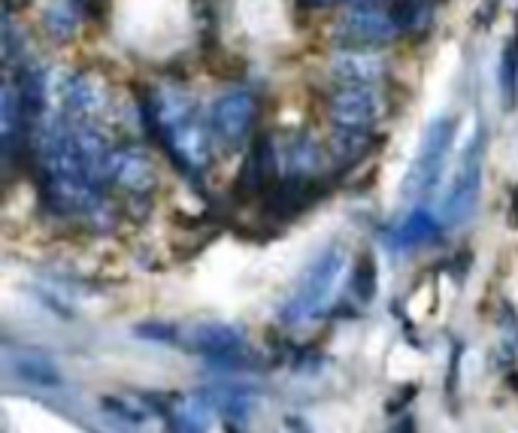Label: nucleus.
<instances>
[{
	"instance_id": "1",
	"label": "nucleus",
	"mask_w": 518,
	"mask_h": 433,
	"mask_svg": "<svg viewBox=\"0 0 518 433\" xmlns=\"http://www.w3.org/2000/svg\"><path fill=\"white\" fill-rule=\"evenodd\" d=\"M149 119L158 140L167 146L173 161L188 170L200 173L213 158V131L197 116L194 100L179 88H158L149 97Z\"/></svg>"
},
{
	"instance_id": "2",
	"label": "nucleus",
	"mask_w": 518,
	"mask_h": 433,
	"mask_svg": "<svg viewBox=\"0 0 518 433\" xmlns=\"http://www.w3.org/2000/svg\"><path fill=\"white\" fill-rule=\"evenodd\" d=\"M343 267H346V249L340 243L328 246L313 264L303 270V276L297 279L294 291L282 303V309H279L282 324H288V328H297V324L313 321L328 306L331 291H334Z\"/></svg>"
},
{
	"instance_id": "3",
	"label": "nucleus",
	"mask_w": 518,
	"mask_h": 433,
	"mask_svg": "<svg viewBox=\"0 0 518 433\" xmlns=\"http://www.w3.org/2000/svg\"><path fill=\"white\" fill-rule=\"evenodd\" d=\"M403 34L394 7L385 0H367V4H355L343 13V19L334 25V43L340 49H376Z\"/></svg>"
},
{
	"instance_id": "4",
	"label": "nucleus",
	"mask_w": 518,
	"mask_h": 433,
	"mask_svg": "<svg viewBox=\"0 0 518 433\" xmlns=\"http://www.w3.org/2000/svg\"><path fill=\"white\" fill-rule=\"evenodd\" d=\"M455 119L452 116H440L428 125L425 137H422V146H419V155L412 161L406 179H403V194L406 197H419V194H428L440 176H443V167H446V158L452 152V143H455Z\"/></svg>"
},
{
	"instance_id": "5",
	"label": "nucleus",
	"mask_w": 518,
	"mask_h": 433,
	"mask_svg": "<svg viewBox=\"0 0 518 433\" xmlns=\"http://www.w3.org/2000/svg\"><path fill=\"white\" fill-rule=\"evenodd\" d=\"M482 161H485V131L476 128L473 140L467 143L461 161H458V170H455V179L449 185V194H446V203H443V222L449 228L455 225H464L476 203H479V191H482Z\"/></svg>"
},
{
	"instance_id": "6",
	"label": "nucleus",
	"mask_w": 518,
	"mask_h": 433,
	"mask_svg": "<svg viewBox=\"0 0 518 433\" xmlns=\"http://www.w3.org/2000/svg\"><path fill=\"white\" fill-rule=\"evenodd\" d=\"M255 122H258V100L246 88H231L213 103L210 131L228 149H240L249 140Z\"/></svg>"
},
{
	"instance_id": "7",
	"label": "nucleus",
	"mask_w": 518,
	"mask_h": 433,
	"mask_svg": "<svg viewBox=\"0 0 518 433\" xmlns=\"http://www.w3.org/2000/svg\"><path fill=\"white\" fill-rule=\"evenodd\" d=\"M385 113L382 94L373 85H343L328 100V119L343 131H370Z\"/></svg>"
},
{
	"instance_id": "8",
	"label": "nucleus",
	"mask_w": 518,
	"mask_h": 433,
	"mask_svg": "<svg viewBox=\"0 0 518 433\" xmlns=\"http://www.w3.org/2000/svg\"><path fill=\"white\" fill-rule=\"evenodd\" d=\"M155 415L173 427V433H210V415L216 412L206 397L197 394H146Z\"/></svg>"
},
{
	"instance_id": "9",
	"label": "nucleus",
	"mask_w": 518,
	"mask_h": 433,
	"mask_svg": "<svg viewBox=\"0 0 518 433\" xmlns=\"http://www.w3.org/2000/svg\"><path fill=\"white\" fill-rule=\"evenodd\" d=\"M176 340L185 349L210 358V361H222V358L243 352V334L225 321H200V324H191V328H179Z\"/></svg>"
},
{
	"instance_id": "10",
	"label": "nucleus",
	"mask_w": 518,
	"mask_h": 433,
	"mask_svg": "<svg viewBox=\"0 0 518 433\" xmlns=\"http://www.w3.org/2000/svg\"><path fill=\"white\" fill-rule=\"evenodd\" d=\"M103 106H107V94H103L97 79L85 73L67 76L61 91V116L70 125H97Z\"/></svg>"
},
{
	"instance_id": "11",
	"label": "nucleus",
	"mask_w": 518,
	"mask_h": 433,
	"mask_svg": "<svg viewBox=\"0 0 518 433\" xmlns=\"http://www.w3.org/2000/svg\"><path fill=\"white\" fill-rule=\"evenodd\" d=\"M73 131H76V143H79L82 164H85L91 185L94 188L110 185L113 182V155H116L110 137L97 125H73Z\"/></svg>"
},
{
	"instance_id": "12",
	"label": "nucleus",
	"mask_w": 518,
	"mask_h": 433,
	"mask_svg": "<svg viewBox=\"0 0 518 433\" xmlns=\"http://www.w3.org/2000/svg\"><path fill=\"white\" fill-rule=\"evenodd\" d=\"M328 73L340 85H376L385 76V61L373 49H340Z\"/></svg>"
},
{
	"instance_id": "13",
	"label": "nucleus",
	"mask_w": 518,
	"mask_h": 433,
	"mask_svg": "<svg viewBox=\"0 0 518 433\" xmlns=\"http://www.w3.org/2000/svg\"><path fill=\"white\" fill-rule=\"evenodd\" d=\"M113 185L131 191V194H146L155 185V167L146 152L125 146L116 149L113 155Z\"/></svg>"
},
{
	"instance_id": "14",
	"label": "nucleus",
	"mask_w": 518,
	"mask_h": 433,
	"mask_svg": "<svg viewBox=\"0 0 518 433\" xmlns=\"http://www.w3.org/2000/svg\"><path fill=\"white\" fill-rule=\"evenodd\" d=\"M16 91H19V97H22L28 125L40 128V122L46 119V100H49V85H46L43 67H37V64L22 67L19 82H16Z\"/></svg>"
},
{
	"instance_id": "15",
	"label": "nucleus",
	"mask_w": 518,
	"mask_h": 433,
	"mask_svg": "<svg viewBox=\"0 0 518 433\" xmlns=\"http://www.w3.org/2000/svg\"><path fill=\"white\" fill-rule=\"evenodd\" d=\"M13 373L22 382H31L37 388H58L61 385L58 367L49 358H43L40 352H19V355H13Z\"/></svg>"
},
{
	"instance_id": "16",
	"label": "nucleus",
	"mask_w": 518,
	"mask_h": 433,
	"mask_svg": "<svg viewBox=\"0 0 518 433\" xmlns=\"http://www.w3.org/2000/svg\"><path fill=\"white\" fill-rule=\"evenodd\" d=\"M25 125H28V119H25V106H22V97L16 91V82H7L4 91H0V134H4L7 152H13L16 137Z\"/></svg>"
},
{
	"instance_id": "17",
	"label": "nucleus",
	"mask_w": 518,
	"mask_h": 433,
	"mask_svg": "<svg viewBox=\"0 0 518 433\" xmlns=\"http://www.w3.org/2000/svg\"><path fill=\"white\" fill-rule=\"evenodd\" d=\"M437 231H440V225H437L434 215L425 212V209H416V212H409L406 219L397 225V231H394V246H397V249H409V246L428 243Z\"/></svg>"
},
{
	"instance_id": "18",
	"label": "nucleus",
	"mask_w": 518,
	"mask_h": 433,
	"mask_svg": "<svg viewBox=\"0 0 518 433\" xmlns=\"http://www.w3.org/2000/svg\"><path fill=\"white\" fill-rule=\"evenodd\" d=\"M200 394L206 397L216 412L231 415V418H246L252 412V391L246 388H231V385H213V388H200Z\"/></svg>"
},
{
	"instance_id": "19",
	"label": "nucleus",
	"mask_w": 518,
	"mask_h": 433,
	"mask_svg": "<svg viewBox=\"0 0 518 433\" xmlns=\"http://www.w3.org/2000/svg\"><path fill=\"white\" fill-rule=\"evenodd\" d=\"M76 28H79V19H76V10L70 7V0H52V4L43 10V31L55 43L73 40Z\"/></svg>"
},
{
	"instance_id": "20",
	"label": "nucleus",
	"mask_w": 518,
	"mask_h": 433,
	"mask_svg": "<svg viewBox=\"0 0 518 433\" xmlns=\"http://www.w3.org/2000/svg\"><path fill=\"white\" fill-rule=\"evenodd\" d=\"M367 146H370V131H343V128H334V137H331V158L337 164H355L358 158L367 155Z\"/></svg>"
},
{
	"instance_id": "21",
	"label": "nucleus",
	"mask_w": 518,
	"mask_h": 433,
	"mask_svg": "<svg viewBox=\"0 0 518 433\" xmlns=\"http://www.w3.org/2000/svg\"><path fill=\"white\" fill-rule=\"evenodd\" d=\"M319 146L309 140V137H294L285 149V161H288V173L291 176H306L313 173L319 164Z\"/></svg>"
},
{
	"instance_id": "22",
	"label": "nucleus",
	"mask_w": 518,
	"mask_h": 433,
	"mask_svg": "<svg viewBox=\"0 0 518 433\" xmlns=\"http://www.w3.org/2000/svg\"><path fill=\"white\" fill-rule=\"evenodd\" d=\"M270 173H273V149L267 140H258L255 149L249 152V161H246V182L252 188H264Z\"/></svg>"
},
{
	"instance_id": "23",
	"label": "nucleus",
	"mask_w": 518,
	"mask_h": 433,
	"mask_svg": "<svg viewBox=\"0 0 518 433\" xmlns=\"http://www.w3.org/2000/svg\"><path fill=\"white\" fill-rule=\"evenodd\" d=\"M376 282H379V276H376V261H373V255L367 252V255H361L358 270H355V279H352L355 297H358L361 303H373V297H376Z\"/></svg>"
},
{
	"instance_id": "24",
	"label": "nucleus",
	"mask_w": 518,
	"mask_h": 433,
	"mask_svg": "<svg viewBox=\"0 0 518 433\" xmlns=\"http://www.w3.org/2000/svg\"><path fill=\"white\" fill-rule=\"evenodd\" d=\"M103 406H107L110 412H116V415H122V418H128V421H146L149 418V412H152V406L146 403V406H140L137 400H122V397H103L100 400Z\"/></svg>"
},
{
	"instance_id": "25",
	"label": "nucleus",
	"mask_w": 518,
	"mask_h": 433,
	"mask_svg": "<svg viewBox=\"0 0 518 433\" xmlns=\"http://www.w3.org/2000/svg\"><path fill=\"white\" fill-rule=\"evenodd\" d=\"M303 10H328V7H355L367 4V0H297Z\"/></svg>"
},
{
	"instance_id": "26",
	"label": "nucleus",
	"mask_w": 518,
	"mask_h": 433,
	"mask_svg": "<svg viewBox=\"0 0 518 433\" xmlns=\"http://www.w3.org/2000/svg\"><path fill=\"white\" fill-rule=\"evenodd\" d=\"M388 433H416V424H412L409 418H403V421H400V424H394Z\"/></svg>"
},
{
	"instance_id": "27",
	"label": "nucleus",
	"mask_w": 518,
	"mask_h": 433,
	"mask_svg": "<svg viewBox=\"0 0 518 433\" xmlns=\"http://www.w3.org/2000/svg\"><path fill=\"white\" fill-rule=\"evenodd\" d=\"M76 4H88V0H76Z\"/></svg>"
},
{
	"instance_id": "28",
	"label": "nucleus",
	"mask_w": 518,
	"mask_h": 433,
	"mask_svg": "<svg viewBox=\"0 0 518 433\" xmlns=\"http://www.w3.org/2000/svg\"><path fill=\"white\" fill-rule=\"evenodd\" d=\"M22 4H25V0H22Z\"/></svg>"
}]
</instances>
